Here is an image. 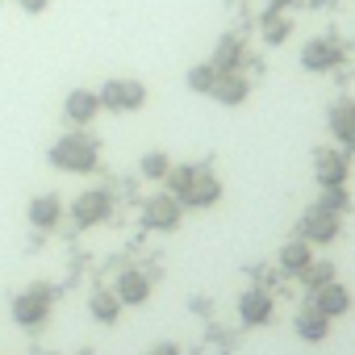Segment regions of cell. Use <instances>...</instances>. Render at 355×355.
I'll list each match as a JSON object with an SVG mask.
<instances>
[{
	"label": "cell",
	"mask_w": 355,
	"mask_h": 355,
	"mask_svg": "<svg viewBox=\"0 0 355 355\" xmlns=\"http://www.w3.org/2000/svg\"><path fill=\"white\" fill-rule=\"evenodd\" d=\"M351 175V155L343 146H330V150H318L313 155V180L322 189H334V184H347Z\"/></svg>",
	"instance_id": "9"
},
{
	"label": "cell",
	"mask_w": 355,
	"mask_h": 355,
	"mask_svg": "<svg viewBox=\"0 0 355 355\" xmlns=\"http://www.w3.org/2000/svg\"><path fill=\"white\" fill-rule=\"evenodd\" d=\"M63 214H67V205H63L59 193H38V197L30 201V209H26V218H30L34 230H55V226L63 222Z\"/></svg>",
	"instance_id": "13"
},
{
	"label": "cell",
	"mask_w": 355,
	"mask_h": 355,
	"mask_svg": "<svg viewBox=\"0 0 355 355\" xmlns=\"http://www.w3.org/2000/svg\"><path fill=\"white\" fill-rule=\"evenodd\" d=\"M313 259H318V255H313V247H309L305 239H288V243L276 251V263H280V272H284V276H301Z\"/></svg>",
	"instance_id": "19"
},
{
	"label": "cell",
	"mask_w": 355,
	"mask_h": 355,
	"mask_svg": "<svg viewBox=\"0 0 355 355\" xmlns=\"http://www.w3.org/2000/svg\"><path fill=\"white\" fill-rule=\"evenodd\" d=\"M343 59H347V46H343L338 38H330V34L309 38V42L301 46V67L313 71V76H326V71L343 67Z\"/></svg>",
	"instance_id": "7"
},
{
	"label": "cell",
	"mask_w": 355,
	"mask_h": 355,
	"mask_svg": "<svg viewBox=\"0 0 355 355\" xmlns=\"http://www.w3.org/2000/svg\"><path fill=\"white\" fill-rule=\"evenodd\" d=\"M146 355H184L180 347H175V343H159V347H150Z\"/></svg>",
	"instance_id": "27"
},
{
	"label": "cell",
	"mask_w": 355,
	"mask_h": 355,
	"mask_svg": "<svg viewBox=\"0 0 355 355\" xmlns=\"http://www.w3.org/2000/svg\"><path fill=\"white\" fill-rule=\"evenodd\" d=\"M96 96H101V109H109V113H138L146 105V84L117 76V80H105V88Z\"/></svg>",
	"instance_id": "4"
},
{
	"label": "cell",
	"mask_w": 355,
	"mask_h": 355,
	"mask_svg": "<svg viewBox=\"0 0 355 355\" xmlns=\"http://www.w3.org/2000/svg\"><path fill=\"white\" fill-rule=\"evenodd\" d=\"M13 5H17L21 13H30V17H38V13H46V9H51V0H13Z\"/></svg>",
	"instance_id": "26"
},
{
	"label": "cell",
	"mask_w": 355,
	"mask_h": 355,
	"mask_svg": "<svg viewBox=\"0 0 355 355\" xmlns=\"http://www.w3.org/2000/svg\"><path fill=\"white\" fill-rule=\"evenodd\" d=\"M209 63L218 71H243L247 67V38L243 34H222L218 46H214V55H209Z\"/></svg>",
	"instance_id": "15"
},
{
	"label": "cell",
	"mask_w": 355,
	"mask_h": 355,
	"mask_svg": "<svg viewBox=\"0 0 355 355\" xmlns=\"http://www.w3.org/2000/svg\"><path fill=\"white\" fill-rule=\"evenodd\" d=\"M184 209H214L218 201H222V180L209 171V167H197L193 171V180L184 184V193L175 197Z\"/></svg>",
	"instance_id": "8"
},
{
	"label": "cell",
	"mask_w": 355,
	"mask_h": 355,
	"mask_svg": "<svg viewBox=\"0 0 355 355\" xmlns=\"http://www.w3.org/2000/svg\"><path fill=\"white\" fill-rule=\"evenodd\" d=\"M218 105H226V109H239V105H247V96H251V80L243 76V71H218V84H214V92H209Z\"/></svg>",
	"instance_id": "16"
},
{
	"label": "cell",
	"mask_w": 355,
	"mask_h": 355,
	"mask_svg": "<svg viewBox=\"0 0 355 355\" xmlns=\"http://www.w3.org/2000/svg\"><path fill=\"white\" fill-rule=\"evenodd\" d=\"M76 355H92V351H76Z\"/></svg>",
	"instance_id": "29"
},
{
	"label": "cell",
	"mask_w": 355,
	"mask_h": 355,
	"mask_svg": "<svg viewBox=\"0 0 355 355\" xmlns=\"http://www.w3.org/2000/svg\"><path fill=\"white\" fill-rule=\"evenodd\" d=\"M46 159H51L55 171L88 175V171H96V163H101V142H96L92 134H84V130H67V134L46 150Z\"/></svg>",
	"instance_id": "1"
},
{
	"label": "cell",
	"mask_w": 355,
	"mask_h": 355,
	"mask_svg": "<svg viewBox=\"0 0 355 355\" xmlns=\"http://www.w3.org/2000/svg\"><path fill=\"white\" fill-rule=\"evenodd\" d=\"M121 309H125V305L117 301L113 284H109V288H92V293H88V313H92V322H101V326H117Z\"/></svg>",
	"instance_id": "20"
},
{
	"label": "cell",
	"mask_w": 355,
	"mask_h": 355,
	"mask_svg": "<svg viewBox=\"0 0 355 355\" xmlns=\"http://www.w3.org/2000/svg\"><path fill=\"white\" fill-rule=\"evenodd\" d=\"M293 5H301V0H268V9H280V13L293 9Z\"/></svg>",
	"instance_id": "28"
},
{
	"label": "cell",
	"mask_w": 355,
	"mask_h": 355,
	"mask_svg": "<svg viewBox=\"0 0 355 355\" xmlns=\"http://www.w3.org/2000/svg\"><path fill=\"white\" fill-rule=\"evenodd\" d=\"M326 125H330V134H334V146H343L347 155L355 150V101L351 96H338L334 105H330V113H326Z\"/></svg>",
	"instance_id": "11"
},
{
	"label": "cell",
	"mask_w": 355,
	"mask_h": 355,
	"mask_svg": "<svg viewBox=\"0 0 355 355\" xmlns=\"http://www.w3.org/2000/svg\"><path fill=\"white\" fill-rule=\"evenodd\" d=\"M63 113H67V121H71L76 130H84V125H92V121L101 117V96H96L92 88H71L67 101H63Z\"/></svg>",
	"instance_id": "12"
},
{
	"label": "cell",
	"mask_w": 355,
	"mask_h": 355,
	"mask_svg": "<svg viewBox=\"0 0 355 355\" xmlns=\"http://www.w3.org/2000/svg\"><path fill=\"white\" fill-rule=\"evenodd\" d=\"M309 301L334 322V318H343V313H351V288L343 284V280H330V284H322V288H313L309 293Z\"/></svg>",
	"instance_id": "18"
},
{
	"label": "cell",
	"mask_w": 355,
	"mask_h": 355,
	"mask_svg": "<svg viewBox=\"0 0 355 355\" xmlns=\"http://www.w3.org/2000/svg\"><path fill=\"white\" fill-rule=\"evenodd\" d=\"M184 84H189V92H197V96H209V92H214V84H218V67H214V63L205 59V63L189 67Z\"/></svg>",
	"instance_id": "23"
},
{
	"label": "cell",
	"mask_w": 355,
	"mask_h": 355,
	"mask_svg": "<svg viewBox=\"0 0 355 355\" xmlns=\"http://www.w3.org/2000/svg\"><path fill=\"white\" fill-rule=\"evenodd\" d=\"M51 305H55V288H51L46 280H34V284H26V288L9 301V318H13L21 330H38V326H46Z\"/></svg>",
	"instance_id": "2"
},
{
	"label": "cell",
	"mask_w": 355,
	"mask_h": 355,
	"mask_svg": "<svg viewBox=\"0 0 355 355\" xmlns=\"http://www.w3.org/2000/svg\"><path fill=\"white\" fill-rule=\"evenodd\" d=\"M113 218V193L109 189H84L76 201H71V222L80 230H92V226H105Z\"/></svg>",
	"instance_id": "6"
},
{
	"label": "cell",
	"mask_w": 355,
	"mask_h": 355,
	"mask_svg": "<svg viewBox=\"0 0 355 355\" xmlns=\"http://www.w3.org/2000/svg\"><path fill=\"white\" fill-rule=\"evenodd\" d=\"M259 34H263L268 46H284V42L293 38V17L280 13V9H268V13L259 17Z\"/></svg>",
	"instance_id": "21"
},
{
	"label": "cell",
	"mask_w": 355,
	"mask_h": 355,
	"mask_svg": "<svg viewBox=\"0 0 355 355\" xmlns=\"http://www.w3.org/2000/svg\"><path fill=\"white\" fill-rule=\"evenodd\" d=\"M293 330H297L301 343H326V338H330V318H326L313 301H305V305L297 309V318H293Z\"/></svg>",
	"instance_id": "14"
},
{
	"label": "cell",
	"mask_w": 355,
	"mask_h": 355,
	"mask_svg": "<svg viewBox=\"0 0 355 355\" xmlns=\"http://www.w3.org/2000/svg\"><path fill=\"white\" fill-rule=\"evenodd\" d=\"M180 222H184V205L175 201L171 193L146 197V205H142V226H146V230H155V234H175V230H180Z\"/></svg>",
	"instance_id": "5"
},
{
	"label": "cell",
	"mask_w": 355,
	"mask_h": 355,
	"mask_svg": "<svg viewBox=\"0 0 355 355\" xmlns=\"http://www.w3.org/2000/svg\"><path fill=\"white\" fill-rule=\"evenodd\" d=\"M343 234V214H330L326 205H309L297 218V239H305L309 247H330Z\"/></svg>",
	"instance_id": "3"
},
{
	"label": "cell",
	"mask_w": 355,
	"mask_h": 355,
	"mask_svg": "<svg viewBox=\"0 0 355 355\" xmlns=\"http://www.w3.org/2000/svg\"><path fill=\"white\" fill-rule=\"evenodd\" d=\"M167 171H171V155H163V150H146L138 159V175H142V180H150V184H163Z\"/></svg>",
	"instance_id": "22"
},
{
	"label": "cell",
	"mask_w": 355,
	"mask_h": 355,
	"mask_svg": "<svg viewBox=\"0 0 355 355\" xmlns=\"http://www.w3.org/2000/svg\"><path fill=\"white\" fill-rule=\"evenodd\" d=\"M276 313V301H272V288H243L239 293V322L243 326H268Z\"/></svg>",
	"instance_id": "10"
},
{
	"label": "cell",
	"mask_w": 355,
	"mask_h": 355,
	"mask_svg": "<svg viewBox=\"0 0 355 355\" xmlns=\"http://www.w3.org/2000/svg\"><path fill=\"white\" fill-rule=\"evenodd\" d=\"M113 293H117L121 305H146L150 301V276L138 272V268H125V272H117Z\"/></svg>",
	"instance_id": "17"
},
{
	"label": "cell",
	"mask_w": 355,
	"mask_h": 355,
	"mask_svg": "<svg viewBox=\"0 0 355 355\" xmlns=\"http://www.w3.org/2000/svg\"><path fill=\"white\" fill-rule=\"evenodd\" d=\"M318 205H326L330 214H347V205H351V193H347V184H334V189H322V197H318Z\"/></svg>",
	"instance_id": "25"
},
{
	"label": "cell",
	"mask_w": 355,
	"mask_h": 355,
	"mask_svg": "<svg viewBox=\"0 0 355 355\" xmlns=\"http://www.w3.org/2000/svg\"><path fill=\"white\" fill-rule=\"evenodd\" d=\"M301 280H305V288L313 293V288H322V284H330V280H338V268L330 263V259H313L305 272H301Z\"/></svg>",
	"instance_id": "24"
}]
</instances>
